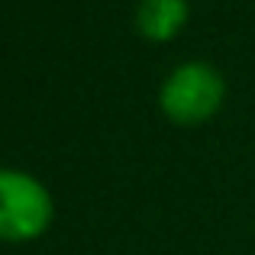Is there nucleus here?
Listing matches in <instances>:
<instances>
[{"mask_svg": "<svg viewBox=\"0 0 255 255\" xmlns=\"http://www.w3.org/2000/svg\"><path fill=\"white\" fill-rule=\"evenodd\" d=\"M223 75L204 58H187L165 75L158 91V107L178 123H197L210 117L223 100Z\"/></svg>", "mask_w": 255, "mask_h": 255, "instance_id": "obj_1", "label": "nucleus"}, {"mask_svg": "<svg viewBox=\"0 0 255 255\" xmlns=\"http://www.w3.org/2000/svg\"><path fill=\"white\" fill-rule=\"evenodd\" d=\"M52 220V194L36 174L0 168V239H32Z\"/></svg>", "mask_w": 255, "mask_h": 255, "instance_id": "obj_2", "label": "nucleus"}, {"mask_svg": "<svg viewBox=\"0 0 255 255\" xmlns=\"http://www.w3.org/2000/svg\"><path fill=\"white\" fill-rule=\"evenodd\" d=\"M187 19V0H139L136 26L149 39H168Z\"/></svg>", "mask_w": 255, "mask_h": 255, "instance_id": "obj_3", "label": "nucleus"}]
</instances>
